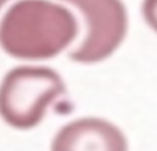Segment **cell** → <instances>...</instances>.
Segmentation results:
<instances>
[{"label": "cell", "mask_w": 157, "mask_h": 151, "mask_svg": "<svg viewBox=\"0 0 157 151\" xmlns=\"http://www.w3.org/2000/svg\"><path fill=\"white\" fill-rule=\"evenodd\" d=\"M65 94V84L46 66H18L0 84V117L10 127L29 129L43 120L46 110Z\"/></svg>", "instance_id": "7a4b0ae2"}, {"label": "cell", "mask_w": 157, "mask_h": 151, "mask_svg": "<svg viewBox=\"0 0 157 151\" xmlns=\"http://www.w3.org/2000/svg\"><path fill=\"white\" fill-rule=\"evenodd\" d=\"M78 35L71 10L50 0H19L0 22V47L18 59L57 57Z\"/></svg>", "instance_id": "6da1fadb"}, {"label": "cell", "mask_w": 157, "mask_h": 151, "mask_svg": "<svg viewBox=\"0 0 157 151\" xmlns=\"http://www.w3.org/2000/svg\"><path fill=\"white\" fill-rule=\"evenodd\" d=\"M7 2H8V0H0V8H2L3 6H4L6 3H7Z\"/></svg>", "instance_id": "8992f818"}, {"label": "cell", "mask_w": 157, "mask_h": 151, "mask_svg": "<svg viewBox=\"0 0 157 151\" xmlns=\"http://www.w3.org/2000/svg\"><path fill=\"white\" fill-rule=\"evenodd\" d=\"M51 151H128L124 133L101 118H80L61 128Z\"/></svg>", "instance_id": "277c9868"}, {"label": "cell", "mask_w": 157, "mask_h": 151, "mask_svg": "<svg viewBox=\"0 0 157 151\" xmlns=\"http://www.w3.org/2000/svg\"><path fill=\"white\" fill-rule=\"evenodd\" d=\"M142 14L146 24L157 33V0H144Z\"/></svg>", "instance_id": "5b68a950"}, {"label": "cell", "mask_w": 157, "mask_h": 151, "mask_svg": "<svg viewBox=\"0 0 157 151\" xmlns=\"http://www.w3.org/2000/svg\"><path fill=\"white\" fill-rule=\"evenodd\" d=\"M76 7L86 22V35L69 58L95 63L109 58L123 43L128 28L127 10L121 0H62Z\"/></svg>", "instance_id": "3957f363"}]
</instances>
